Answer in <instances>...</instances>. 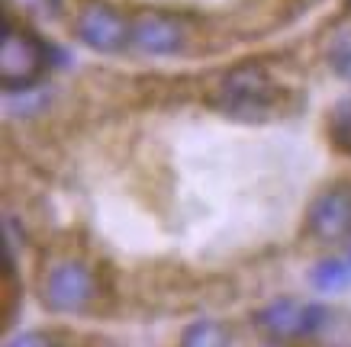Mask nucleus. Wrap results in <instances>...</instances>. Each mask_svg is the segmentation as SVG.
Listing matches in <instances>:
<instances>
[{
    "mask_svg": "<svg viewBox=\"0 0 351 347\" xmlns=\"http://www.w3.org/2000/svg\"><path fill=\"white\" fill-rule=\"evenodd\" d=\"M210 103L235 123H267L280 106V87L265 64L245 62L216 84Z\"/></svg>",
    "mask_w": 351,
    "mask_h": 347,
    "instance_id": "f257e3e1",
    "label": "nucleus"
},
{
    "mask_svg": "<svg viewBox=\"0 0 351 347\" xmlns=\"http://www.w3.org/2000/svg\"><path fill=\"white\" fill-rule=\"evenodd\" d=\"M49 49L36 32L13 26L10 16H3V36H0V87L7 94L29 90L45 71Z\"/></svg>",
    "mask_w": 351,
    "mask_h": 347,
    "instance_id": "f03ea898",
    "label": "nucleus"
},
{
    "mask_svg": "<svg viewBox=\"0 0 351 347\" xmlns=\"http://www.w3.org/2000/svg\"><path fill=\"white\" fill-rule=\"evenodd\" d=\"M97 296L94 270L81 261H58L43 277V303L52 312H84Z\"/></svg>",
    "mask_w": 351,
    "mask_h": 347,
    "instance_id": "7ed1b4c3",
    "label": "nucleus"
},
{
    "mask_svg": "<svg viewBox=\"0 0 351 347\" xmlns=\"http://www.w3.org/2000/svg\"><path fill=\"white\" fill-rule=\"evenodd\" d=\"M252 322L277 341H290V337L316 335L326 325V309L316 303H300V299H274L265 309H258Z\"/></svg>",
    "mask_w": 351,
    "mask_h": 347,
    "instance_id": "20e7f679",
    "label": "nucleus"
},
{
    "mask_svg": "<svg viewBox=\"0 0 351 347\" xmlns=\"http://www.w3.org/2000/svg\"><path fill=\"white\" fill-rule=\"evenodd\" d=\"M75 32L87 49L104 55H113L126 42H132V23L119 10H113L110 3H100V0L87 3L84 10L77 13Z\"/></svg>",
    "mask_w": 351,
    "mask_h": 347,
    "instance_id": "39448f33",
    "label": "nucleus"
},
{
    "mask_svg": "<svg viewBox=\"0 0 351 347\" xmlns=\"http://www.w3.org/2000/svg\"><path fill=\"white\" fill-rule=\"evenodd\" d=\"M306 231L316 242H341L351 231V190L345 183L322 190L306 209Z\"/></svg>",
    "mask_w": 351,
    "mask_h": 347,
    "instance_id": "423d86ee",
    "label": "nucleus"
},
{
    "mask_svg": "<svg viewBox=\"0 0 351 347\" xmlns=\"http://www.w3.org/2000/svg\"><path fill=\"white\" fill-rule=\"evenodd\" d=\"M132 45L145 55H174L184 45V29L165 13H142L132 20Z\"/></svg>",
    "mask_w": 351,
    "mask_h": 347,
    "instance_id": "0eeeda50",
    "label": "nucleus"
},
{
    "mask_svg": "<svg viewBox=\"0 0 351 347\" xmlns=\"http://www.w3.org/2000/svg\"><path fill=\"white\" fill-rule=\"evenodd\" d=\"M309 280H313V286L316 290H322V293H339V290H345L351 280V270L348 264L339 261V257H332V261H319L316 267H313V274H309Z\"/></svg>",
    "mask_w": 351,
    "mask_h": 347,
    "instance_id": "6e6552de",
    "label": "nucleus"
},
{
    "mask_svg": "<svg viewBox=\"0 0 351 347\" xmlns=\"http://www.w3.org/2000/svg\"><path fill=\"white\" fill-rule=\"evenodd\" d=\"M181 347H229V335H226V328L219 322L203 318V322H193L184 331Z\"/></svg>",
    "mask_w": 351,
    "mask_h": 347,
    "instance_id": "1a4fd4ad",
    "label": "nucleus"
},
{
    "mask_svg": "<svg viewBox=\"0 0 351 347\" xmlns=\"http://www.w3.org/2000/svg\"><path fill=\"white\" fill-rule=\"evenodd\" d=\"M329 136H332V145L351 155V97L339 100L332 106V116H329Z\"/></svg>",
    "mask_w": 351,
    "mask_h": 347,
    "instance_id": "9d476101",
    "label": "nucleus"
},
{
    "mask_svg": "<svg viewBox=\"0 0 351 347\" xmlns=\"http://www.w3.org/2000/svg\"><path fill=\"white\" fill-rule=\"evenodd\" d=\"M326 58H329V68L339 74L341 81H351V32H339L332 39Z\"/></svg>",
    "mask_w": 351,
    "mask_h": 347,
    "instance_id": "9b49d317",
    "label": "nucleus"
},
{
    "mask_svg": "<svg viewBox=\"0 0 351 347\" xmlns=\"http://www.w3.org/2000/svg\"><path fill=\"white\" fill-rule=\"evenodd\" d=\"M3 347H55V341L45 331H16L3 341Z\"/></svg>",
    "mask_w": 351,
    "mask_h": 347,
    "instance_id": "f8f14e48",
    "label": "nucleus"
},
{
    "mask_svg": "<svg viewBox=\"0 0 351 347\" xmlns=\"http://www.w3.org/2000/svg\"><path fill=\"white\" fill-rule=\"evenodd\" d=\"M265 347H284V344H265Z\"/></svg>",
    "mask_w": 351,
    "mask_h": 347,
    "instance_id": "ddd939ff",
    "label": "nucleus"
},
{
    "mask_svg": "<svg viewBox=\"0 0 351 347\" xmlns=\"http://www.w3.org/2000/svg\"><path fill=\"white\" fill-rule=\"evenodd\" d=\"M104 347H113V344H104Z\"/></svg>",
    "mask_w": 351,
    "mask_h": 347,
    "instance_id": "4468645a",
    "label": "nucleus"
},
{
    "mask_svg": "<svg viewBox=\"0 0 351 347\" xmlns=\"http://www.w3.org/2000/svg\"><path fill=\"white\" fill-rule=\"evenodd\" d=\"M348 3H351V0H348Z\"/></svg>",
    "mask_w": 351,
    "mask_h": 347,
    "instance_id": "2eb2a0df",
    "label": "nucleus"
}]
</instances>
